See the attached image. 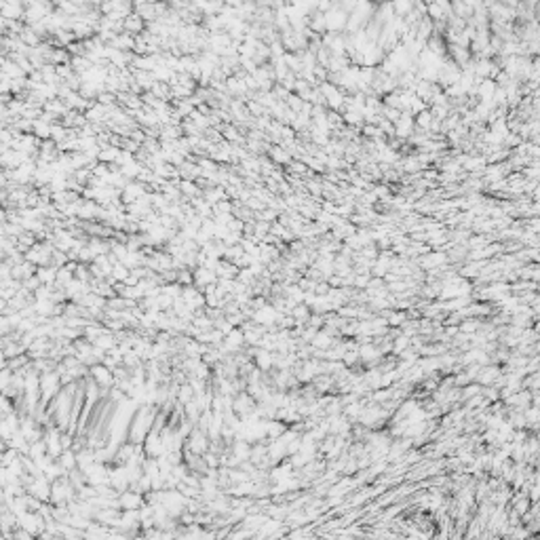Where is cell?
<instances>
[{
  "label": "cell",
  "instance_id": "1",
  "mask_svg": "<svg viewBox=\"0 0 540 540\" xmlns=\"http://www.w3.org/2000/svg\"><path fill=\"white\" fill-rule=\"evenodd\" d=\"M59 386H61V380H59L57 372H45L40 376V393H42L45 401H49L51 397H55Z\"/></svg>",
  "mask_w": 540,
  "mask_h": 540
},
{
  "label": "cell",
  "instance_id": "2",
  "mask_svg": "<svg viewBox=\"0 0 540 540\" xmlns=\"http://www.w3.org/2000/svg\"><path fill=\"white\" fill-rule=\"evenodd\" d=\"M118 504L125 511H139L144 507V498L139 496V492H123V496L118 498Z\"/></svg>",
  "mask_w": 540,
  "mask_h": 540
},
{
  "label": "cell",
  "instance_id": "3",
  "mask_svg": "<svg viewBox=\"0 0 540 540\" xmlns=\"http://www.w3.org/2000/svg\"><path fill=\"white\" fill-rule=\"evenodd\" d=\"M91 374H93L95 384H97V386H101V388H108V386L112 384V382H114V378H112V372L106 368V365H93Z\"/></svg>",
  "mask_w": 540,
  "mask_h": 540
},
{
  "label": "cell",
  "instance_id": "4",
  "mask_svg": "<svg viewBox=\"0 0 540 540\" xmlns=\"http://www.w3.org/2000/svg\"><path fill=\"white\" fill-rule=\"evenodd\" d=\"M0 17L5 21H15L19 17H24V7L19 3H5L3 9H0Z\"/></svg>",
  "mask_w": 540,
  "mask_h": 540
},
{
  "label": "cell",
  "instance_id": "5",
  "mask_svg": "<svg viewBox=\"0 0 540 540\" xmlns=\"http://www.w3.org/2000/svg\"><path fill=\"white\" fill-rule=\"evenodd\" d=\"M36 278L40 281V285H55V278H57V268L55 266H38L36 268Z\"/></svg>",
  "mask_w": 540,
  "mask_h": 540
},
{
  "label": "cell",
  "instance_id": "6",
  "mask_svg": "<svg viewBox=\"0 0 540 540\" xmlns=\"http://www.w3.org/2000/svg\"><path fill=\"white\" fill-rule=\"evenodd\" d=\"M192 281H195L197 285L209 287V285H213V281H215V272H213V270H209V268H205V266H201V268L195 270Z\"/></svg>",
  "mask_w": 540,
  "mask_h": 540
},
{
  "label": "cell",
  "instance_id": "7",
  "mask_svg": "<svg viewBox=\"0 0 540 540\" xmlns=\"http://www.w3.org/2000/svg\"><path fill=\"white\" fill-rule=\"evenodd\" d=\"M123 28H125V34H135V32H142L144 30V19L142 17H139L137 13L133 15H129V17H125L123 19Z\"/></svg>",
  "mask_w": 540,
  "mask_h": 540
},
{
  "label": "cell",
  "instance_id": "8",
  "mask_svg": "<svg viewBox=\"0 0 540 540\" xmlns=\"http://www.w3.org/2000/svg\"><path fill=\"white\" fill-rule=\"evenodd\" d=\"M188 447H190V451H192L195 456H201L203 451L207 449V441H205V437L199 430L192 433V437H190V441H188Z\"/></svg>",
  "mask_w": 540,
  "mask_h": 540
},
{
  "label": "cell",
  "instance_id": "9",
  "mask_svg": "<svg viewBox=\"0 0 540 540\" xmlns=\"http://www.w3.org/2000/svg\"><path fill=\"white\" fill-rule=\"evenodd\" d=\"M146 195V190H144V186L142 184H127L125 186V201L127 203H135V201H139Z\"/></svg>",
  "mask_w": 540,
  "mask_h": 540
},
{
  "label": "cell",
  "instance_id": "10",
  "mask_svg": "<svg viewBox=\"0 0 540 540\" xmlns=\"http://www.w3.org/2000/svg\"><path fill=\"white\" fill-rule=\"evenodd\" d=\"M57 460H59L57 464L61 466V471H63V473H72L74 468H76V456L72 454V451H66V449H63V451H61V456H59Z\"/></svg>",
  "mask_w": 540,
  "mask_h": 540
},
{
  "label": "cell",
  "instance_id": "11",
  "mask_svg": "<svg viewBox=\"0 0 540 540\" xmlns=\"http://www.w3.org/2000/svg\"><path fill=\"white\" fill-rule=\"evenodd\" d=\"M51 127H53V125L45 123V120H40V118H36V120L32 123V131H34V135H38V137H42V139L51 137Z\"/></svg>",
  "mask_w": 540,
  "mask_h": 540
},
{
  "label": "cell",
  "instance_id": "12",
  "mask_svg": "<svg viewBox=\"0 0 540 540\" xmlns=\"http://www.w3.org/2000/svg\"><path fill=\"white\" fill-rule=\"evenodd\" d=\"M28 454H30V458H32V460H38V458L47 456V445H45V441L40 439V441H34V443H30Z\"/></svg>",
  "mask_w": 540,
  "mask_h": 540
},
{
  "label": "cell",
  "instance_id": "13",
  "mask_svg": "<svg viewBox=\"0 0 540 540\" xmlns=\"http://www.w3.org/2000/svg\"><path fill=\"white\" fill-rule=\"evenodd\" d=\"M131 274V270L125 266V264H120V262H116V264H112V278H116V281H127V276Z\"/></svg>",
  "mask_w": 540,
  "mask_h": 540
},
{
  "label": "cell",
  "instance_id": "14",
  "mask_svg": "<svg viewBox=\"0 0 540 540\" xmlns=\"http://www.w3.org/2000/svg\"><path fill=\"white\" fill-rule=\"evenodd\" d=\"M226 348H230V351H234V348H239L241 344H243V334L241 332H236V329H232V332L226 336Z\"/></svg>",
  "mask_w": 540,
  "mask_h": 540
},
{
  "label": "cell",
  "instance_id": "15",
  "mask_svg": "<svg viewBox=\"0 0 540 540\" xmlns=\"http://www.w3.org/2000/svg\"><path fill=\"white\" fill-rule=\"evenodd\" d=\"M412 118L409 116H401V118H397V129H395V133L397 135H405V133H409L412 131Z\"/></svg>",
  "mask_w": 540,
  "mask_h": 540
},
{
  "label": "cell",
  "instance_id": "16",
  "mask_svg": "<svg viewBox=\"0 0 540 540\" xmlns=\"http://www.w3.org/2000/svg\"><path fill=\"white\" fill-rule=\"evenodd\" d=\"M182 192H188V195H199V188L192 184V182H182Z\"/></svg>",
  "mask_w": 540,
  "mask_h": 540
},
{
  "label": "cell",
  "instance_id": "17",
  "mask_svg": "<svg viewBox=\"0 0 540 540\" xmlns=\"http://www.w3.org/2000/svg\"><path fill=\"white\" fill-rule=\"evenodd\" d=\"M430 118H433V116H430V112H424V110H422L420 114H418V125L428 127V125H430Z\"/></svg>",
  "mask_w": 540,
  "mask_h": 540
},
{
  "label": "cell",
  "instance_id": "18",
  "mask_svg": "<svg viewBox=\"0 0 540 540\" xmlns=\"http://www.w3.org/2000/svg\"><path fill=\"white\" fill-rule=\"evenodd\" d=\"M180 399H182V401H190V399H192V386H182Z\"/></svg>",
  "mask_w": 540,
  "mask_h": 540
},
{
  "label": "cell",
  "instance_id": "19",
  "mask_svg": "<svg viewBox=\"0 0 540 540\" xmlns=\"http://www.w3.org/2000/svg\"><path fill=\"white\" fill-rule=\"evenodd\" d=\"M327 342H329V340H327V336H319V340H315V344H317V346H325Z\"/></svg>",
  "mask_w": 540,
  "mask_h": 540
},
{
  "label": "cell",
  "instance_id": "20",
  "mask_svg": "<svg viewBox=\"0 0 540 540\" xmlns=\"http://www.w3.org/2000/svg\"><path fill=\"white\" fill-rule=\"evenodd\" d=\"M5 222H7V213L0 209V224H5Z\"/></svg>",
  "mask_w": 540,
  "mask_h": 540
},
{
  "label": "cell",
  "instance_id": "21",
  "mask_svg": "<svg viewBox=\"0 0 540 540\" xmlns=\"http://www.w3.org/2000/svg\"><path fill=\"white\" fill-rule=\"evenodd\" d=\"M0 312H7V302L0 300Z\"/></svg>",
  "mask_w": 540,
  "mask_h": 540
},
{
  "label": "cell",
  "instance_id": "22",
  "mask_svg": "<svg viewBox=\"0 0 540 540\" xmlns=\"http://www.w3.org/2000/svg\"><path fill=\"white\" fill-rule=\"evenodd\" d=\"M0 49H3V38H0Z\"/></svg>",
  "mask_w": 540,
  "mask_h": 540
}]
</instances>
